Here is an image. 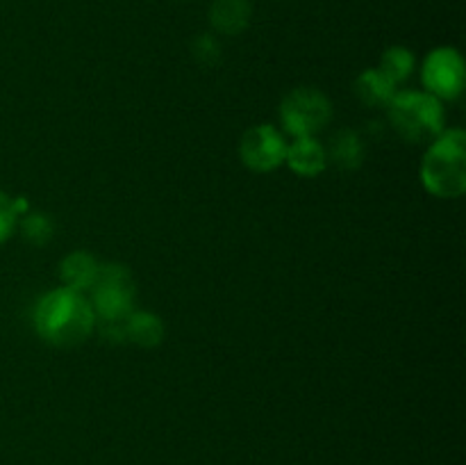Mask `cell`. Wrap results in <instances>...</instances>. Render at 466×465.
I'll use <instances>...</instances> for the list:
<instances>
[{"instance_id": "13", "label": "cell", "mask_w": 466, "mask_h": 465, "mask_svg": "<svg viewBox=\"0 0 466 465\" xmlns=\"http://www.w3.org/2000/svg\"><path fill=\"white\" fill-rule=\"evenodd\" d=\"M328 160L341 169H355L362 164L364 160V144L360 140L358 132L341 130L332 137L330 146L326 149Z\"/></svg>"}, {"instance_id": "15", "label": "cell", "mask_w": 466, "mask_h": 465, "mask_svg": "<svg viewBox=\"0 0 466 465\" xmlns=\"http://www.w3.org/2000/svg\"><path fill=\"white\" fill-rule=\"evenodd\" d=\"M18 223L25 240L32 244H46L53 237V222L44 212H25Z\"/></svg>"}, {"instance_id": "5", "label": "cell", "mask_w": 466, "mask_h": 465, "mask_svg": "<svg viewBox=\"0 0 466 465\" xmlns=\"http://www.w3.org/2000/svg\"><path fill=\"white\" fill-rule=\"evenodd\" d=\"M332 103L321 89L296 87L280 105V121L294 137H314L330 123Z\"/></svg>"}, {"instance_id": "1", "label": "cell", "mask_w": 466, "mask_h": 465, "mask_svg": "<svg viewBox=\"0 0 466 465\" xmlns=\"http://www.w3.org/2000/svg\"><path fill=\"white\" fill-rule=\"evenodd\" d=\"M35 331L53 346H77L96 328V315L89 299L71 287H57L41 296L32 313Z\"/></svg>"}, {"instance_id": "6", "label": "cell", "mask_w": 466, "mask_h": 465, "mask_svg": "<svg viewBox=\"0 0 466 465\" xmlns=\"http://www.w3.org/2000/svg\"><path fill=\"white\" fill-rule=\"evenodd\" d=\"M421 80L428 94H432L435 98L455 100L464 91V57L451 46L435 48L423 62Z\"/></svg>"}, {"instance_id": "11", "label": "cell", "mask_w": 466, "mask_h": 465, "mask_svg": "<svg viewBox=\"0 0 466 465\" xmlns=\"http://www.w3.org/2000/svg\"><path fill=\"white\" fill-rule=\"evenodd\" d=\"M250 14V0H214L209 7V23L223 35H239L248 27Z\"/></svg>"}, {"instance_id": "8", "label": "cell", "mask_w": 466, "mask_h": 465, "mask_svg": "<svg viewBox=\"0 0 466 465\" xmlns=\"http://www.w3.org/2000/svg\"><path fill=\"white\" fill-rule=\"evenodd\" d=\"M287 167L303 178H314L326 169L328 155L326 146L317 137H294L291 144H287L285 155Z\"/></svg>"}, {"instance_id": "3", "label": "cell", "mask_w": 466, "mask_h": 465, "mask_svg": "<svg viewBox=\"0 0 466 465\" xmlns=\"http://www.w3.org/2000/svg\"><path fill=\"white\" fill-rule=\"evenodd\" d=\"M387 112H390V121L394 130L403 140L414 141V144L432 141L446 130L444 105L428 91H396L391 103L387 105Z\"/></svg>"}, {"instance_id": "10", "label": "cell", "mask_w": 466, "mask_h": 465, "mask_svg": "<svg viewBox=\"0 0 466 465\" xmlns=\"http://www.w3.org/2000/svg\"><path fill=\"white\" fill-rule=\"evenodd\" d=\"M100 263L86 251H73L59 263V278L64 287H71L76 292H89L98 276Z\"/></svg>"}, {"instance_id": "9", "label": "cell", "mask_w": 466, "mask_h": 465, "mask_svg": "<svg viewBox=\"0 0 466 465\" xmlns=\"http://www.w3.org/2000/svg\"><path fill=\"white\" fill-rule=\"evenodd\" d=\"M123 340L132 342L144 349H153L159 346L164 340V322L155 313L148 310H132L126 319H123Z\"/></svg>"}, {"instance_id": "2", "label": "cell", "mask_w": 466, "mask_h": 465, "mask_svg": "<svg viewBox=\"0 0 466 465\" xmlns=\"http://www.w3.org/2000/svg\"><path fill=\"white\" fill-rule=\"evenodd\" d=\"M421 182L437 199H458L466 190V132L449 128L431 141L421 162Z\"/></svg>"}, {"instance_id": "14", "label": "cell", "mask_w": 466, "mask_h": 465, "mask_svg": "<svg viewBox=\"0 0 466 465\" xmlns=\"http://www.w3.org/2000/svg\"><path fill=\"white\" fill-rule=\"evenodd\" d=\"M380 71L399 87L400 82L408 80L414 71L412 50L405 48V46H391V48H387L380 59Z\"/></svg>"}, {"instance_id": "12", "label": "cell", "mask_w": 466, "mask_h": 465, "mask_svg": "<svg viewBox=\"0 0 466 465\" xmlns=\"http://www.w3.org/2000/svg\"><path fill=\"white\" fill-rule=\"evenodd\" d=\"M355 91L367 108H387L399 89L380 68H367L355 82Z\"/></svg>"}, {"instance_id": "4", "label": "cell", "mask_w": 466, "mask_h": 465, "mask_svg": "<svg viewBox=\"0 0 466 465\" xmlns=\"http://www.w3.org/2000/svg\"><path fill=\"white\" fill-rule=\"evenodd\" d=\"M91 308L96 322L118 324L135 310V278L130 269L118 263H103L91 287Z\"/></svg>"}, {"instance_id": "16", "label": "cell", "mask_w": 466, "mask_h": 465, "mask_svg": "<svg viewBox=\"0 0 466 465\" xmlns=\"http://www.w3.org/2000/svg\"><path fill=\"white\" fill-rule=\"evenodd\" d=\"M18 226V212L14 208V199L0 190V244L14 235Z\"/></svg>"}, {"instance_id": "17", "label": "cell", "mask_w": 466, "mask_h": 465, "mask_svg": "<svg viewBox=\"0 0 466 465\" xmlns=\"http://www.w3.org/2000/svg\"><path fill=\"white\" fill-rule=\"evenodd\" d=\"M221 46L212 35H200L194 39V57L203 64H217Z\"/></svg>"}, {"instance_id": "7", "label": "cell", "mask_w": 466, "mask_h": 465, "mask_svg": "<svg viewBox=\"0 0 466 465\" xmlns=\"http://www.w3.org/2000/svg\"><path fill=\"white\" fill-rule=\"evenodd\" d=\"M287 141L276 126L259 123L244 132L239 141V158L250 171L267 173L285 164Z\"/></svg>"}]
</instances>
